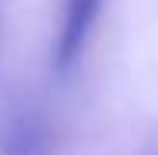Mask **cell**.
I'll use <instances>...</instances> for the list:
<instances>
[{
    "mask_svg": "<svg viewBox=\"0 0 158 155\" xmlns=\"http://www.w3.org/2000/svg\"><path fill=\"white\" fill-rule=\"evenodd\" d=\"M98 3L101 0H64V24H61V37L54 47V64L57 67H71V61L81 54L84 37L91 31L98 17Z\"/></svg>",
    "mask_w": 158,
    "mask_h": 155,
    "instance_id": "obj_1",
    "label": "cell"
}]
</instances>
